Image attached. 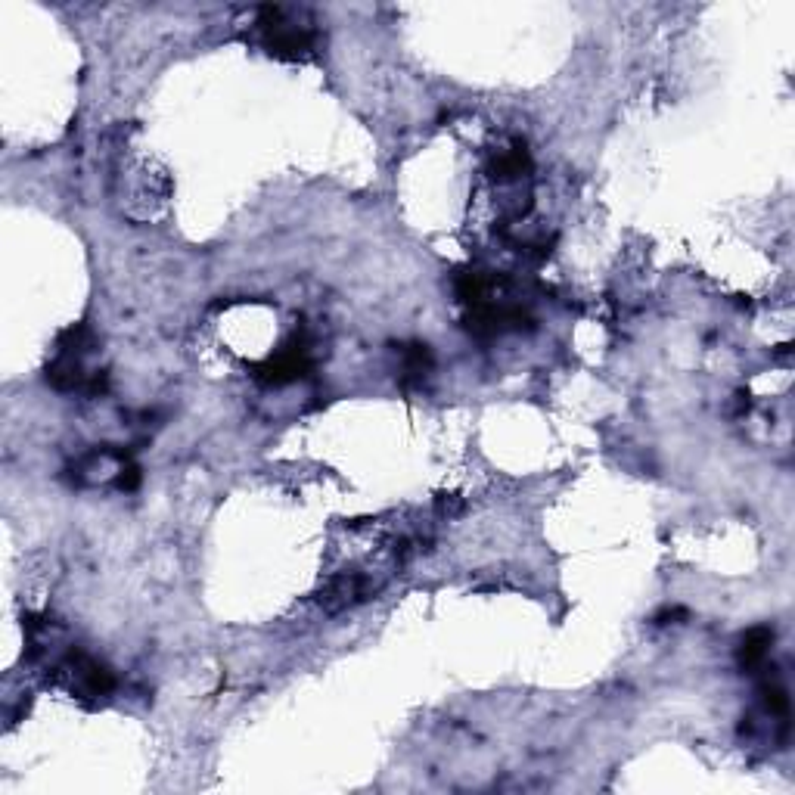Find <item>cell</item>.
Masks as SVG:
<instances>
[{
	"label": "cell",
	"instance_id": "cell-1",
	"mask_svg": "<svg viewBox=\"0 0 795 795\" xmlns=\"http://www.w3.org/2000/svg\"><path fill=\"white\" fill-rule=\"evenodd\" d=\"M258 44L277 60L305 63L320 50V28L302 10L289 7H258L255 10Z\"/></svg>",
	"mask_w": 795,
	"mask_h": 795
},
{
	"label": "cell",
	"instance_id": "cell-2",
	"mask_svg": "<svg viewBox=\"0 0 795 795\" xmlns=\"http://www.w3.org/2000/svg\"><path fill=\"white\" fill-rule=\"evenodd\" d=\"M56 681H60L72 696L78 699H106L115 690V674L94 656H87L84 650H72L60 659V665L53 668Z\"/></svg>",
	"mask_w": 795,
	"mask_h": 795
},
{
	"label": "cell",
	"instance_id": "cell-3",
	"mask_svg": "<svg viewBox=\"0 0 795 795\" xmlns=\"http://www.w3.org/2000/svg\"><path fill=\"white\" fill-rule=\"evenodd\" d=\"M314 367L311 358V342L308 339H296L289 342L286 348H280L277 355H271L264 364H258L252 370V376L264 386H286V382H296L302 376H308Z\"/></svg>",
	"mask_w": 795,
	"mask_h": 795
},
{
	"label": "cell",
	"instance_id": "cell-4",
	"mask_svg": "<svg viewBox=\"0 0 795 795\" xmlns=\"http://www.w3.org/2000/svg\"><path fill=\"white\" fill-rule=\"evenodd\" d=\"M532 153H528V146L522 140H513L510 146H504L500 153L491 156L488 162V174L497 181V184H519L525 181L528 174H532Z\"/></svg>",
	"mask_w": 795,
	"mask_h": 795
},
{
	"label": "cell",
	"instance_id": "cell-5",
	"mask_svg": "<svg viewBox=\"0 0 795 795\" xmlns=\"http://www.w3.org/2000/svg\"><path fill=\"white\" fill-rule=\"evenodd\" d=\"M777 631L771 625H755L740 637V646H736V662H740L743 671H755L768 662L771 650H774Z\"/></svg>",
	"mask_w": 795,
	"mask_h": 795
},
{
	"label": "cell",
	"instance_id": "cell-6",
	"mask_svg": "<svg viewBox=\"0 0 795 795\" xmlns=\"http://www.w3.org/2000/svg\"><path fill=\"white\" fill-rule=\"evenodd\" d=\"M398 358H401V379L404 382H423L432 370V351L426 342L398 345Z\"/></svg>",
	"mask_w": 795,
	"mask_h": 795
},
{
	"label": "cell",
	"instance_id": "cell-7",
	"mask_svg": "<svg viewBox=\"0 0 795 795\" xmlns=\"http://www.w3.org/2000/svg\"><path fill=\"white\" fill-rule=\"evenodd\" d=\"M761 702H764V712H768L771 718H780V721H786L789 718V693H786V687L777 681H764L761 684Z\"/></svg>",
	"mask_w": 795,
	"mask_h": 795
},
{
	"label": "cell",
	"instance_id": "cell-8",
	"mask_svg": "<svg viewBox=\"0 0 795 795\" xmlns=\"http://www.w3.org/2000/svg\"><path fill=\"white\" fill-rule=\"evenodd\" d=\"M140 479L143 476H140V466L134 463V457L115 466V488H119V491H137L140 488Z\"/></svg>",
	"mask_w": 795,
	"mask_h": 795
},
{
	"label": "cell",
	"instance_id": "cell-9",
	"mask_svg": "<svg viewBox=\"0 0 795 795\" xmlns=\"http://www.w3.org/2000/svg\"><path fill=\"white\" fill-rule=\"evenodd\" d=\"M435 507H438V513H445V516H460L466 510V500L457 497V494H441L435 500Z\"/></svg>",
	"mask_w": 795,
	"mask_h": 795
},
{
	"label": "cell",
	"instance_id": "cell-10",
	"mask_svg": "<svg viewBox=\"0 0 795 795\" xmlns=\"http://www.w3.org/2000/svg\"><path fill=\"white\" fill-rule=\"evenodd\" d=\"M674 618H687V612L681 606H674V609H662L656 615V625H674Z\"/></svg>",
	"mask_w": 795,
	"mask_h": 795
}]
</instances>
